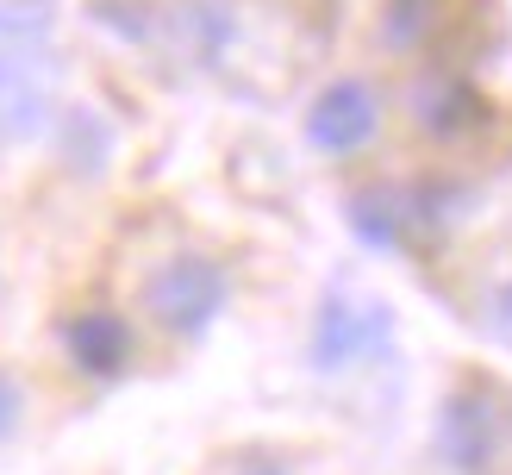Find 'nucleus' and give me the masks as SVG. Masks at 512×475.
<instances>
[{
    "mask_svg": "<svg viewBox=\"0 0 512 475\" xmlns=\"http://www.w3.org/2000/svg\"><path fill=\"white\" fill-rule=\"evenodd\" d=\"M232 300V275L213 250H169L144 269L138 282V319L150 332H163L175 344H188L200 332H213V319Z\"/></svg>",
    "mask_w": 512,
    "mask_h": 475,
    "instance_id": "nucleus-1",
    "label": "nucleus"
},
{
    "mask_svg": "<svg viewBox=\"0 0 512 475\" xmlns=\"http://www.w3.org/2000/svg\"><path fill=\"white\" fill-rule=\"evenodd\" d=\"M431 450H438L444 475H500L512 457V413L506 388L488 375H463L431 419Z\"/></svg>",
    "mask_w": 512,
    "mask_h": 475,
    "instance_id": "nucleus-2",
    "label": "nucleus"
},
{
    "mask_svg": "<svg viewBox=\"0 0 512 475\" xmlns=\"http://www.w3.org/2000/svg\"><path fill=\"white\" fill-rule=\"evenodd\" d=\"M400 113L425 144H438V150H463L475 138H488L494 119H500V107L481 94L475 75L463 63H444V57H425L413 75H406Z\"/></svg>",
    "mask_w": 512,
    "mask_h": 475,
    "instance_id": "nucleus-3",
    "label": "nucleus"
},
{
    "mask_svg": "<svg viewBox=\"0 0 512 475\" xmlns=\"http://www.w3.org/2000/svg\"><path fill=\"white\" fill-rule=\"evenodd\" d=\"M388 113L394 100L381 82H369V75H331V82L306 100V150L325 163H356L369 157V150L381 144V132H388Z\"/></svg>",
    "mask_w": 512,
    "mask_h": 475,
    "instance_id": "nucleus-4",
    "label": "nucleus"
},
{
    "mask_svg": "<svg viewBox=\"0 0 512 475\" xmlns=\"http://www.w3.org/2000/svg\"><path fill=\"white\" fill-rule=\"evenodd\" d=\"M394 350V307L356 288H331L306 332V363L319 375H356Z\"/></svg>",
    "mask_w": 512,
    "mask_h": 475,
    "instance_id": "nucleus-5",
    "label": "nucleus"
},
{
    "mask_svg": "<svg viewBox=\"0 0 512 475\" xmlns=\"http://www.w3.org/2000/svg\"><path fill=\"white\" fill-rule=\"evenodd\" d=\"M57 125V69L32 44H0V144H32Z\"/></svg>",
    "mask_w": 512,
    "mask_h": 475,
    "instance_id": "nucleus-6",
    "label": "nucleus"
},
{
    "mask_svg": "<svg viewBox=\"0 0 512 475\" xmlns=\"http://www.w3.org/2000/svg\"><path fill=\"white\" fill-rule=\"evenodd\" d=\"M63 357H69L75 375H88V382H113V375L132 369L138 332L119 307H82V313L63 319Z\"/></svg>",
    "mask_w": 512,
    "mask_h": 475,
    "instance_id": "nucleus-7",
    "label": "nucleus"
},
{
    "mask_svg": "<svg viewBox=\"0 0 512 475\" xmlns=\"http://www.w3.org/2000/svg\"><path fill=\"white\" fill-rule=\"evenodd\" d=\"M344 219L350 232L369 250H388V257H406L419 250V213H413V182H356L344 194Z\"/></svg>",
    "mask_w": 512,
    "mask_h": 475,
    "instance_id": "nucleus-8",
    "label": "nucleus"
},
{
    "mask_svg": "<svg viewBox=\"0 0 512 475\" xmlns=\"http://www.w3.org/2000/svg\"><path fill=\"white\" fill-rule=\"evenodd\" d=\"M163 38L194 69H219L238 44V0H175L163 13Z\"/></svg>",
    "mask_w": 512,
    "mask_h": 475,
    "instance_id": "nucleus-9",
    "label": "nucleus"
},
{
    "mask_svg": "<svg viewBox=\"0 0 512 475\" xmlns=\"http://www.w3.org/2000/svg\"><path fill=\"white\" fill-rule=\"evenodd\" d=\"M444 25H450V0H381L375 50H388V57H425Z\"/></svg>",
    "mask_w": 512,
    "mask_h": 475,
    "instance_id": "nucleus-10",
    "label": "nucleus"
},
{
    "mask_svg": "<svg viewBox=\"0 0 512 475\" xmlns=\"http://www.w3.org/2000/svg\"><path fill=\"white\" fill-rule=\"evenodd\" d=\"M475 319L488 325L494 338H512V269H506V275H494V282L481 288V300H475Z\"/></svg>",
    "mask_w": 512,
    "mask_h": 475,
    "instance_id": "nucleus-11",
    "label": "nucleus"
},
{
    "mask_svg": "<svg viewBox=\"0 0 512 475\" xmlns=\"http://www.w3.org/2000/svg\"><path fill=\"white\" fill-rule=\"evenodd\" d=\"M19 419H25V382L13 369H0V438H13Z\"/></svg>",
    "mask_w": 512,
    "mask_h": 475,
    "instance_id": "nucleus-12",
    "label": "nucleus"
}]
</instances>
